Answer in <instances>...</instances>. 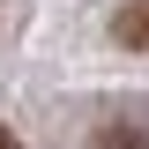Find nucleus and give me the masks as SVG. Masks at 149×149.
<instances>
[{
  "instance_id": "obj_3",
  "label": "nucleus",
  "mask_w": 149,
  "mask_h": 149,
  "mask_svg": "<svg viewBox=\"0 0 149 149\" xmlns=\"http://www.w3.org/2000/svg\"><path fill=\"white\" fill-rule=\"evenodd\" d=\"M0 149H22V142H15V134H8V127H0Z\"/></svg>"
},
{
  "instance_id": "obj_2",
  "label": "nucleus",
  "mask_w": 149,
  "mask_h": 149,
  "mask_svg": "<svg viewBox=\"0 0 149 149\" xmlns=\"http://www.w3.org/2000/svg\"><path fill=\"white\" fill-rule=\"evenodd\" d=\"M90 149H149V119H104Z\"/></svg>"
},
{
  "instance_id": "obj_1",
  "label": "nucleus",
  "mask_w": 149,
  "mask_h": 149,
  "mask_svg": "<svg viewBox=\"0 0 149 149\" xmlns=\"http://www.w3.org/2000/svg\"><path fill=\"white\" fill-rule=\"evenodd\" d=\"M112 37L127 52H149V0H119L112 8Z\"/></svg>"
}]
</instances>
